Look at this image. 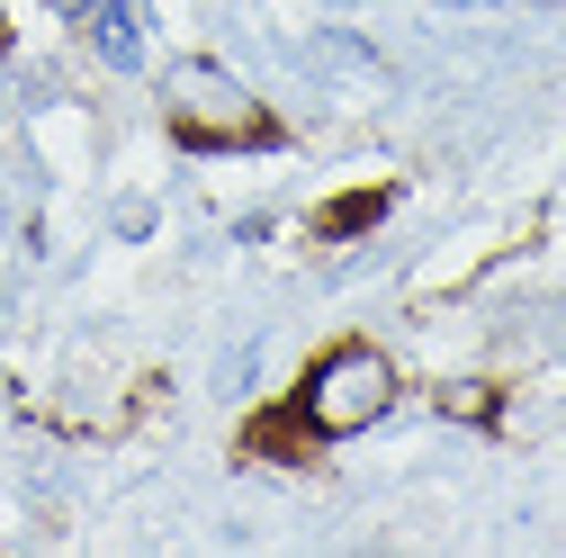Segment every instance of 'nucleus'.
I'll return each instance as SVG.
<instances>
[{
    "label": "nucleus",
    "mask_w": 566,
    "mask_h": 558,
    "mask_svg": "<svg viewBox=\"0 0 566 558\" xmlns=\"http://www.w3.org/2000/svg\"><path fill=\"white\" fill-rule=\"evenodd\" d=\"M0 45H10V28H0Z\"/></svg>",
    "instance_id": "0eeeda50"
},
{
    "label": "nucleus",
    "mask_w": 566,
    "mask_h": 558,
    "mask_svg": "<svg viewBox=\"0 0 566 558\" xmlns=\"http://www.w3.org/2000/svg\"><path fill=\"white\" fill-rule=\"evenodd\" d=\"M54 10H63V19H91V10H99V0H54Z\"/></svg>",
    "instance_id": "423d86ee"
},
{
    "label": "nucleus",
    "mask_w": 566,
    "mask_h": 558,
    "mask_svg": "<svg viewBox=\"0 0 566 558\" xmlns=\"http://www.w3.org/2000/svg\"><path fill=\"white\" fill-rule=\"evenodd\" d=\"M387 207H396V180H369V189H342L315 207V244H350V235H369L387 226Z\"/></svg>",
    "instance_id": "7ed1b4c3"
},
{
    "label": "nucleus",
    "mask_w": 566,
    "mask_h": 558,
    "mask_svg": "<svg viewBox=\"0 0 566 558\" xmlns=\"http://www.w3.org/2000/svg\"><path fill=\"white\" fill-rule=\"evenodd\" d=\"M163 117H171V145H180V154H279V145H289V126H279L243 82H226L207 54L171 63Z\"/></svg>",
    "instance_id": "f257e3e1"
},
{
    "label": "nucleus",
    "mask_w": 566,
    "mask_h": 558,
    "mask_svg": "<svg viewBox=\"0 0 566 558\" xmlns=\"http://www.w3.org/2000/svg\"><path fill=\"white\" fill-rule=\"evenodd\" d=\"M289 405L306 414L315 442H350V433H369L378 414L396 405V361L378 352V342H333V352L297 379Z\"/></svg>",
    "instance_id": "f03ea898"
},
{
    "label": "nucleus",
    "mask_w": 566,
    "mask_h": 558,
    "mask_svg": "<svg viewBox=\"0 0 566 558\" xmlns=\"http://www.w3.org/2000/svg\"><path fill=\"white\" fill-rule=\"evenodd\" d=\"M243 451H252V459H306L315 433H306V414H297V405H261V424L243 433Z\"/></svg>",
    "instance_id": "20e7f679"
},
{
    "label": "nucleus",
    "mask_w": 566,
    "mask_h": 558,
    "mask_svg": "<svg viewBox=\"0 0 566 558\" xmlns=\"http://www.w3.org/2000/svg\"><path fill=\"white\" fill-rule=\"evenodd\" d=\"M82 28H91V45H99V63H117V73L145 63V37H135V10H126V0H99Z\"/></svg>",
    "instance_id": "39448f33"
}]
</instances>
